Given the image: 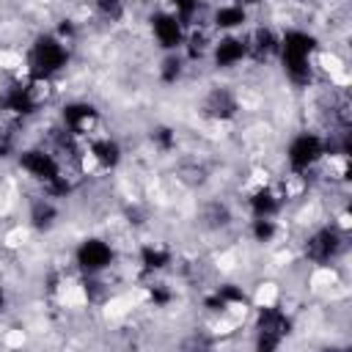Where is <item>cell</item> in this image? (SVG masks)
I'll return each mask as SVG.
<instances>
[{
  "mask_svg": "<svg viewBox=\"0 0 352 352\" xmlns=\"http://www.w3.org/2000/svg\"><path fill=\"white\" fill-rule=\"evenodd\" d=\"M319 52H322V44H319L314 30H308V28L280 30L275 60L280 66L283 80L297 91L311 88L316 82V58H319Z\"/></svg>",
  "mask_w": 352,
  "mask_h": 352,
  "instance_id": "cell-1",
  "label": "cell"
},
{
  "mask_svg": "<svg viewBox=\"0 0 352 352\" xmlns=\"http://www.w3.org/2000/svg\"><path fill=\"white\" fill-rule=\"evenodd\" d=\"M72 63V44L58 38L52 30L38 33L25 55V77L36 82H52L58 74H63Z\"/></svg>",
  "mask_w": 352,
  "mask_h": 352,
  "instance_id": "cell-2",
  "label": "cell"
},
{
  "mask_svg": "<svg viewBox=\"0 0 352 352\" xmlns=\"http://www.w3.org/2000/svg\"><path fill=\"white\" fill-rule=\"evenodd\" d=\"M283 160L292 179H308L324 160H327V138L316 129H300L289 138L283 148Z\"/></svg>",
  "mask_w": 352,
  "mask_h": 352,
  "instance_id": "cell-3",
  "label": "cell"
},
{
  "mask_svg": "<svg viewBox=\"0 0 352 352\" xmlns=\"http://www.w3.org/2000/svg\"><path fill=\"white\" fill-rule=\"evenodd\" d=\"M52 82H36L30 77H19L14 82H8L0 91V116L14 118V121H25L30 116H36L47 99V88Z\"/></svg>",
  "mask_w": 352,
  "mask_h": 352,
  "instance_id": "cell-4",
  "label": "cell"
},
{
  "mask_svg": "<svg viewBox=\"0 0 352 352\" xmlns=\"http://www.w3.org/2000/svg\"><path fill=\"white\" fill-rule=\"evenodd\" d=\"M292 330H294V319L283 305L264 302L253 308V346L256 349L272 352L283 346Z\"/></svg>",
  "mask_w": 352,
  "mask_h": 352,
  "instance_id": "cell-5",
  "label": "cell"
},
{
  "mask_svg": "<svg viewBox=\"0 0 352 352\" xmlns=\"http://www.w3.org/2000/svg\"><path fill=\"white\" fill-rule=\"evenodd\" d=\"M300 248H302V258L308 264H314V267H330L346 250V228H341L338 223L314 226L305 234V239H302Z\"/></svg>",
  "mask_w": 352,
  "mask_h": 352,
  "instance_id": "cell-6",
  "label": "cell"
},
{
  "mask_svg": "<svg viewBox=\"0 0 352 352\" xmlns=\"http://www.w3.org/2000/svg\"><path fill=\"white\" fill-rule=\"evenodd\" d=\"M16 165H19V170H22L28 179H33L38 187H47L52 179H58V176L66 170V165H63V160L58 157V151L50 148V146H41V143L16 148Z\"/></svg>",
  "mask_w": 352,
  "mask_h": 352,
  "instance_id": "cell-7",
  "label": "cell"
},
{
  "mask_svg": "<svg viewBox=\"0 0 352 352\" xmlns=\"http://www.w3.org/2000/svg\"><path fill=\"white\" fill-rule=\"evenodd\" d=\"M72 261H74V267H77L80 275H104L107 270L116 267L118 250H116V245L110 239L91 234V236H82L74 245Z\"/></svg>",
  "mask_w": 352,
  "mask_h": 352,
  "instance_id": "cell-8",
  "label": "cell"
},
{
  "mask_svg": "<svg viewBox=\"0 0 352 352\" xmlns=\"http://www.w3.org/2000/svg\"><path fill=\"white\" fill-rule=\"evenodd\" d=\"M102 116H99V107L88 99H69L63 102L60 107V129L74 138V140H85L96 132Z\"/></svg>",
  "mask_w": 352,
  "mask_h": 352,
  "instance_id": "cell-9",
  "label": "cell"
},
{
  "mask_svg": "<svg viewBox=\"0 0 352 352\" xmlns=\"http://www.w3.org/2000/svg\"><path fill=\"white\" fill-rule=\"evenodd\" d=\"M206 60L212 63L214 72H231L248 63V38L245 33H217Z\"/></svg>",
  "mask_w": 352,
  "mask_h": 352,
  "instance_id": "cell-10",
  "label": "cell"
},
{
  "mask_svg": "<svg viewBox=\"0 0 352 352\" xmlns=\"http://www.w3.org/2000/svg\"><path fill=\"white\" fill-rule=\"evenodd\" d=\"M239 110H242L239 94H236L231 85H226V82L212 85V88L204 94V99H201V113H204V118L217 121V124L234 121V118L239 116Z\"/></svg>",
  "mask_w": 352,
  "mask_h": 352,
  "instance_id": "cell-11",
  "label": "cell"
},
{
  "mask_svg": "<svg viewBox=\"0 0 352 352\" xmlns=\"http://www.w3.org/2000/svg\"><path fill=\"white\" fill-rule=\"evenodd\" d=\"M148 30H151L154 44H157L162 52H179V50L184 47L187 28H184L168 8L151 11V16H148Z\"/></svg>",
  "mask_w": 352,
  "mask_h": 352,
  "instance_id": "cell-12",
  "label": "cell"
},
{
  "mask_svg": "<svg viewBox=\"0 0 352 352\" xmlns=\"http://www.w3.org/2000/svg\"><path fill=\"white\" fill-rule=\"evenodd\" d=\"M82 157L91 160L99 170H116L124 160V146L113 135H91V138H85Z\"/></svg>",
  "mask_w": 352,
  "mask_h": 352,
  "instance_id": "cell-13",
  "label": "cell"
},
{
  "mask_svg": "<svg viewBox=\"0 0 352 352\" xmlns=\"http://www.w3.org/2000/svg\"><path fill=\"white\" fill-rule=\"evenodd\" d=\"M250 22V8H245L236 0H226L220 6H214L206 16V25L214 33H242Z\"/></svg>",
  "mask_w": 352,
  "mask_h": 352,
  "instance_id": "cell-14",
  "label": "cell"
},
{
  "mask_svg": "<svg viewBox=\"0 0 352 352\" xmlns=\"http://www.w3.org/2000/svg\"><path fill=\"white\" fill-rule=\"evenodd\" d=\"M245 206H248V217H280L286 206V192H280L272 184H258L248 192Z\"/></svg>",
  "mask_w": 352,
  "mask_h": 352,
  "instance_id": "cell-15",
  "label": "cell"
},
{
  "mask_svg": "<svg viewBox=\"0 0 352 352\" xmlns=\"http://www.w3.org/2000/svg\"><path fill=\"white\" fill-rule=\"evenodd\" d=\"M204 305L212 311V314H231L236 308H248L250 305V294L245 292V286L239 283H217L206 297H204Z\"/></svg>",
  "mask_w": 352,
  "mask_h": 352,
  "instance_id": "cell-16",
  "label": "cell"
},
{
  "mask_svg": "<svg viewBox=\"0 0 352 352\" xmlns=\"http://www.w3.org/2000/svg\"><path fill=\"white\" fill-rule=\"evenodd\" d=\"M173 248L165 245V242H143L138 248V270L148 278H157L162 272H168L173 267Z\"/></svg>",
  "mask_w": 352,
  "mask_h": 352,
  "instance_id": "cell-17",
  "label": "cell"
},
{
  "mask_svg": "<svg viewBox=\"0 0 352 352\" xmlns=\"http://www.w3.org/2000/svg\"><path fill=\"white\" fill-rule=\"evenodd\" d=\"M245 38H248V60H256V63L275 60L280 33L272 25H256L253 30L245 33Z\"/></svg>",
  "mask_w": 352,
  "mask_h": 352,
  "instance_id": "cell-18",
  "label": "cell"
},
{
  "mask_svg": "<svg viewBox=\"0 0 352 352\" xmlns=\"http://www.w3.org/2000/svg\"><path fill=\"white\" fill-rule=\"evenodd\" d=\"M58 217H60V209H58V201L50 198V195H36L30 201V209H28V223L33 231L38 234H50L55 226H58Z\"/></svg>",
  "mask_w": 352,
  "mask_h": 352,
  "instance_id": "cell-19",
  "label": "cell"
},
{
  "mask_svg": "<svg viewBox=\"0 0 352 352\" xmlns=\"http://www.w3.org/2000/svg\"><path fill=\"white\" fill-rule=\"evenodd\" d=\"M165 8L190 30L195 25H204V0H165Z\"/></svg>",
  "mask_w": 352,
  "mask_h": 352,
  "instance_id": "cell-20",
  "label": "cell"
},
{
  "mask_svg": "<svg viewBox=\"0 0 352 352\" xmlns=\"http://www.w3.org/2000/svg\"><path fill=\"white\" fill-rule=\"evenodd\" d=\"M184 72H187V58L182 55V50H179V52H162V58H160V63H157V80H160L162 85H176V82H182Z\"/></svg>",
  "mask_w": 352,
  "mask_h": 352,
  "instance_id": "cell-21",
  "label": "cell"
},
{
  "mask_svg": "<svg viewBox=\"0 0 352 352\" xmlns=\"http://www.w3.org/2000/svg\"><path fill=\"white\" fill-rule=\"evenodd\" d=\"M248 234L256 245H272L280 234V223H278V217H250Z\"/></svg>",
  "mask_w": 352,
  "mask_h": 352,
  "instance_id": "cell-22",
  "label": "cell"
},
{
  "mask_svg": "<svg viewBox=\"0 0 352 352\" xmlns=\"http://www.w3.org/2000/svg\"><path fill=\"white\" fill-rule=\"evenodd\" d=\"M148 138H151V143H154V148H157L160 154H170V151L176 148V143H179L176 129L168 126V124H157V126H151Z\"/></svg>",
  "mask_w": 352,
  "mask_h": 352,
  "instance_id": "cell-23",
  "label": "cell"
},
{
  "mask_svg": "<svg viewBox=\"0 0 352 352\" xmlns=\"http://www.w3.org/2000/svg\"><path fill=\"white\" fill-rule=\"evenodd\" d=\"M94 11L107 22H121L126 16V0H91Z\"/></svg>",
  "mask_w": 352,
  "mask_h": 352,
  "instance_id": "cell-24",
  "label": "cell"
},
{
  "mask_svg": "<svg viewBox=\"0 0 352 352\" xmlns=\"http://www.w3.org/2000/svg\"><path fill=\"white\" fill-rule=\"evenodd\" d=\"M146 297H148V302L154 305V308H168L170 302H173V289L168 286V283H162V280H151L148 286H146Z\"/></svg>",
  "mask_w": 352,
  "mask_h": 352,
  "instance_id": "cell-25",
  "label": "cell"
},
{
  "mask_svg": "<svg viewBox=\"0 0 352 352\" xmlns=\"http://www.w3.org/2000/svg\"><path fill=\"white\" fill-rule=\"evenodd\" d=\"M6 305H8V292H6V286H3V280H0V314L6 311Z\"/></svg>",
  "mask_w": 352,
  "mask_h": 352,
  "instance_id": "cell-26",
  "label": "cell"
},
{
  "mask_svg": "<svg viewBox=\"0 0 352 352\" xmlns=\"http://www.w3.org/2000/svg\"><path fill=\"white\" fill-rule=\"evenodd\" d=\"M236 3H242V6H245V8H250V11H253L256 6H261V0H236Z\"/></svg>",
  "mask_w": 352,
  "mask_h": 352,
  "instance_id": "cell-27",
  "label": "cell"
}]
</instances>
